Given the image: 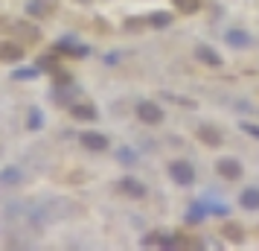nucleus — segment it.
Returning a JSON list of instances; mask_svg holds the SVG:
<instances>
[{"label": "nucleus", "instance_id": "nucleus-1", "mask_svg": "<svg viewBox=\"0 0 259 251\" xmlns=\"http://www.w3.org/2000/svg\"><path fill=\"white\" fill-rule=\"evenodd\" d=\"M215 172H219L224 181H239L245 175V167H242L239 158H219V161H215Z\"/></svg>", "mask_w": 259, "mask_h": 251}, {"label": "nucleus", "instance_id": "nucleus-2", "mask_svg": "<svg viewBox=\"0 0 259 251\" xmlns=\"http://www.w3.org/2000/svg\"><path fill=\"white\" fill-rule=\"evenodd\" d=\"M169 175H172V181H175V184L189 187V184L195 181V169H192V164H189V161H172V164H169Z\"/></svg>", "mask_w": 259, "mask_h": 251}, {"label": "nucleus", "instance_id": "nucleus-3", "mask_svg": "<svg viewBox=\"0 0 259 251\" xmlns=\"http://www.w3.org/2000/svg\"><path fill=\"white\" fill-rule=\"evenodd\" d=\"M137 117L146 126H157L163 120V108L157 105V102H152V99H143V102H137Z\"/></svg>", "mask_w": 259, "mask_h": 251}, {"label": "nucleus", "instance_id": "nucleus-4", "mask_svg": "<svg viewBox=\"0 0 259 251\" xmlns=\"http://www.w3.org/2000/svg\"><path fill=\"white\" fill-rule=\"evenodd\" d=\"M195 134H198V140L204 146H210V149H219V146L224 144V134L215 129V126H210V123H204V126H198L195 129Z\"/></svg>", "mask_w": 259, "mask_h": 251}, {"label": "nucleus", "instance_id": "nucleus-5", "mask_svg": "<svg viewBox=\"0 0 259 251\" xmlns=\"http://www.w3.org/2000/svg\"><path fill=\"white\" fill-rule=\"evenodd\" d=\"M119 193H125L128 199H143L146 196V184L143 181H137L134 175H125V178H119Z\"/></svg>", "mask_w": 259, "mask_h": 251}, {"label": "nucleus", "instance_id": "nucleus-6", "mask_svg": "<svg viewBox=\"0 0 259 251\" xmlns=\"http://www.w3.org/2000/svg\"><path fill=\"white\" fill-rule=\"evenodd\" d=\"M79 144L84 146V149H91V152H105L108 149V137L99 132H82L79 134Z\"/></svg>", "mask_w": 259, "mask_h": 251}, {"label": "nucleus", "instance_id": "nucleus-7", "mask_svg": "<svg viewBox=\"0 0 259 251\" xmlns=\"http://www.w3.org/2000/svg\"><path fill=\"white\" fill-rule=\"evenodd\" d=\"M239 207H245V210H259V187H245V190L239 193Z\"/></svg>", "mask_w": 259, "mask_h": 251}, {"label": "nucleus", "instance_id": "nucleus-8", "mask_svg": "<svg viewBox=\"0 0 259 251\" xmlns=\"http://www.w3.org/2000/svg\"><path fill=\"white\" fill-rule=\"evenodd\" d=\"M222 237L227 239V242L239 245V242H245V228L236 225V222H224V225H222Z\"/></svg>", "mask_w": 259, "mask_h": 251}, {"label": "nucleus", "instance_id": "nucleus-9", "mask_svg": "<svg viewBox=\"0 0 259 251\" xmlns=\"http://www.w3.org/2000/svg\"><path fill=\"white\" fill-rule=\"evenodd\" d=\"M0 59L3 61H21L24 59V47L15 44V41H3V44H0Z\"/></svg>", "mask_w": 259, "mask_h": 251}, {"label": "nucleus", "instance_id": "nucleus-10", "mask_svg": "<svg viewBox=\"0 0 259 251\" xmlns=\"http://www.w3.org/2000/svg\"><path fill=\"white\" fill-rule=\"evenodd\" d=\"M96 105H91V102H73L70 105V117L76 120H96Z\"/></svg>", "mask_w": 259, "mask_h": 251}, {"label": "nucleus", "instance_id": "nucleus-11", "mask_svg": "<svg viewBox=\"0 0 259 251\" xmlns=\"http://www.w3.org/2000/svg\"><path fill=\"white\" fill-rule=\"evenodd\" d=\"M195 56H198V61L210 64V67H219V64H222V56L212 47H207V44H198V47H195Z\"/></svg>", "mask_w": 259, "mask_h": 251}, {"label": "nucleus", "instance_id": "nucleus-12", "mask_svg": "<svg viewBox=\"0 0 259 251\" xmlns=\"http://www.w3.org/2000/svg\"><path fill=\"white\" fill-rule=\"evenodd\" d=\"M172 6H175L181 15H195V12H201V0H172Z\"/></svg>", "mask_w": 259, "mask_h": 251}, {"label": "nucleus", "instance_id": "nucleus-13", "mask_svg": "<svg viewBox=\"0 0 259 251\" xmlns=\"http://www.w3.org/2000/svg\"><path fill=\"white\" fill-rule=\"evenodd\" d=\"M224 38H227V44H230V47H247V44H250V35L242 32V29H230Z\"/></svg>", "mask_w": 259, "mask_h": 251}, {"label": "nucleus", "instance_id": "nucleus-14", "mask_svg": "<svg viewBox=\"0 0 259 251\" xmlns=\"http://www.w3.org/2000/svg\"><path fill=\"white\" fill-rule=\"evenodd\" d=\"M21 181V169L18 167H6L3 172H0V184L3 187H12V184H18Z\"/></svg>", "mask_w": 259, "mask_h": 251}, {"label": "nucleus", "instance_id": "nucleus-15", "mask_svg": "<svg viewBox=\"0 0 259 251\" xmlns=\"http://www.w3.org/2000/svg\"><path fill=\"white\" fill-rule=\"evenodd\" d=\"M26 12L32 15V18L47 15V0H29V3H26Z\"/></svg>", "mask_w": 259, "mask_h": 251}, {"label": "nucleus", "instance_id": "nucleus-16", "mask_svg": "<svg viewBox=\"0 0 259 251\" xmlns=\"http://www.w3.org/2000/svg\"><path fill=\"white\" fill-rule=\"evenodd\" d=\"M149 24H152V26H157V29H163V26H169V24H172V15H166V12H154L152 18H149Z\"/></svg>", "mask_w": 259, "mask_h": 251}, {"label": "nucleus", "instance_id": "nucleus-17", "mask_svg": "<svg viewBox=\"0 0 259 251\" xmlns=\"http://www.w3.org/2000/svg\"><path fill=\"white\" fill-rule=\"evenodd\" d=\"M41 123H44V114H41L38 108H32V111H29V120H26V126H29V129H41Z\"/></svg>", "mask_w": 259, "mask_h": 251}, {"label": "nucleus", "instance_id": "nucleus-18", "mask_svg": "<svg viewBox=\"0 0 259 251\" xmlns=\"http://www.w3.org/2000/svg\"><path fill=\"white\" fill-rule=\"evenodd\" d=\"M35 67H24V70H15V79H35Z\"/></svg>", "mask_w": 259, "mask_h": 251}, {"label": "nucleus", "instance_id": "nucleus-19", "mask_svg": "<svg viewBox=\"0 0 259 251\" xmlns=\"http://www.w3.org/2000/svg\"><path fill=\"white\" fill-rule=\"evenodd\" d=\"M242 129H245L247 134H253V137L259 140V126H256V123H242Z\"/></svg>", "mask_w": 259, "mask_h": 251}, {"label": "nucleus", "instance_id": "nucleus-20", "mask_svg": "<svg viewBox=\"0 0 259 251\" xmlns=\"http://www.w3.org/2000/svg\"><path fill=\"white\" fill-rule=\"evenodd\" d=\"M143 24H146V21H137V18H134V21L125 24V29H143Z\"/></svg>", "mask_w": 259, "mask_h": 251}, {"label": "nucleus", "instance_id": "nucleus-21", "mask_svg": "<svg viewBox=\"0 0 259 251\" xmlns=\"http://www.w3.org/2000/svg\"><path fill=\"white\" fill-rule=\"evenodd\" d=\"M119 155V161H125V164H131V161H134V155H131V152H117Z\"/></svg>", "mask_w": 259, "mask_h": 251}]
</instances>
